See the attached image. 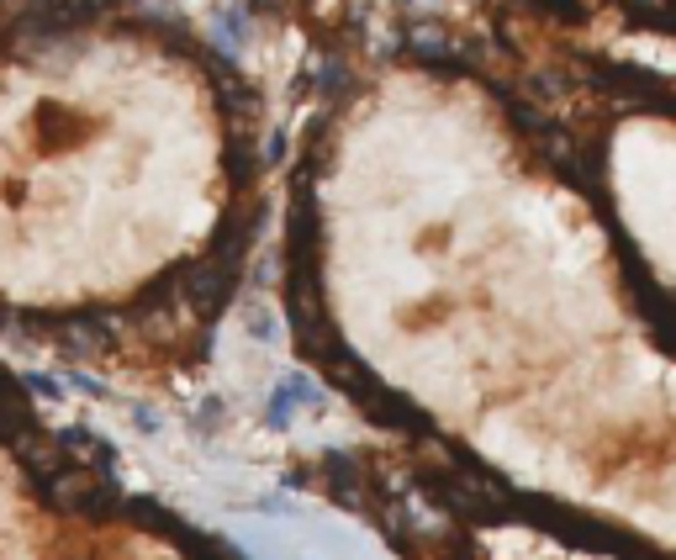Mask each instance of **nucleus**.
<instances>
[{
  "mask_svg": "<svg viewBox=\"0 0 676 560\" xmlns=\"http://www.w3.org/2000/svg\"><path fill=\"white\" fill-rule=\"evenodd\" d=\"M270 217L259 101L185 32L59 0L0 37V333L196 376Z\"/></svg>",
  "mask_w": 676,
  "mask_h": 560,
  "instance_id": "obj_1",
  "label": "nucleus"
},
{
  "mask_svg": "<svg viewBox=\"0 0 676 560\" xmlns=\"http://www.w3.org/2000/svg\"><path fill=\"white\" fill-rule=\"evenodd\" d=\"M333 502L381 529L397 560H676L613 524L550 508L407 434L317 460Z\"/></svg>",
  "mask_w": 676,
  "mask_h": 560,
  "instance_id": "obj_2",
  "label": "nucleus"
},
{
  "mask_svg": "<svg viewBox=\"0 0 676 560\" xmlns=\"http://www.w3.org/2000/svg\"><path fill=\"white\" fill-rule=\"evenodd\" d=\"M603 222L655 339L676 354V96L513 69L497 80Z\"/></svg>",
  "mask_w": 676,
  "mask_h": 560,
  "instance_id": "obj_3",
  "label": "nucleus"
},
{
  "mask_svg": "<svg viewBox=\"0 0 676 560\" xmlns=\"http://www.w3.org/2000/svg\"><path fill=\"white\" fill-rule=\"evenodd\" d=\"M0 560H233L64 439L0 365Z\"/></svg>",
  "mask_w": 676,
  "mask_h": 560,
  "instance_id": "obj_4",
  "label": "nucleus"
}]
</instances>
